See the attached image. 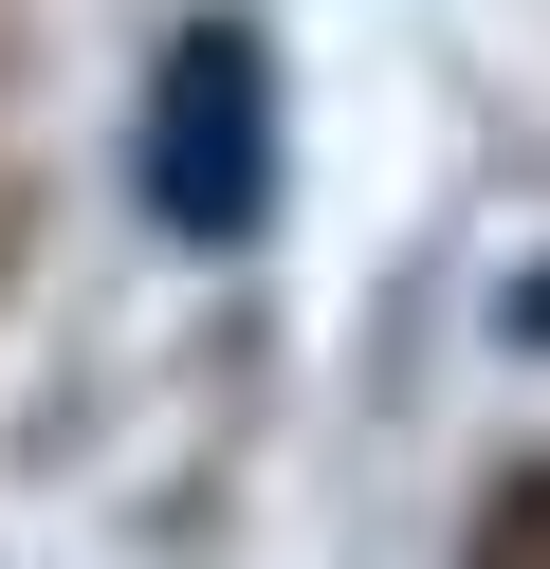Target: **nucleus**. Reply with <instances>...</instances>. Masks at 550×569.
Segmentation results:
<instances>
[{"label": "nucleus", "instance_id": "nucleus-1", "mask_svg": "<svg viewBox=\"0 0 550 569\" xmlns=\"http://www.w3.org/2000/svg\"><path fill=\"white\" fill-rule=\"evenodd\" d=\"M147 202L183 239H239L276 202V92H257V38H183L166 92H147Z\"/></svg>", "mask_w": 550, "mask_h": 569}]
</instances>
